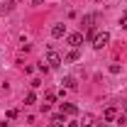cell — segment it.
<instances>
[{"label":"cell","mask_w":127,"mask_h":127,"mask_svg":"<svg viewBox=\"0 0 127 127\" xmlns=\"http://www.w3.org/2000/svg\"><path fill=\"white\" fill-rule=\"evenodd\" d=\"M108 42H110V34H108V32H98L95 39H93V47L95 49H103V47H108Z\"/></svg>","instance_id":"1"},{"label":"cell","mask_w":127,"mask_h":127,"mask_svg":"<svg viewBox=\"0 0 127 127\" xmlns=\"http://www.w3.org/2000/svg\"><path fill=\"white\" fill-rule=\"evenodd\" d=\"M47 64L51 66V68H56V66H61V64H64V59L56 54V51H51V49H49V54H47Z\"/></svg>","instance_id":"2"},{"label":"cell","mask_w":127,"mask_h":127,"mask_svg":"<svg viewBox=\"0 0 127 127\" xmlns=\"http://www.w3.org/2000/svg\"><path fill=\"white\" fill-rule=\"evenodd\" d=\"M66 42H68L73 49H78V47H81V42H83V34H81V32H76V34H68V39H66Z\"/></svg>","instance_id":"3"},{"label":"cell","mask_w":127,"mask_h":127,"mask_svg":"<svg viewBox=\"0 0 127 127\" xmlns=\"http://www.w3.org/2000/svg\"><path fill=\"white\" fill-rule=\"evenodd\" d=\"M64 34H66V25H64V22H56V25L51 27V37L59 39V37H64Z\"/></svg>","instance_id":"4"},{"label":"cell","mask_w":127,"mask_h":127,"mask_svg":"<svg viewBox=\"0 0 127 127\" xmlns=\"http://www.w3.org/2000/svg\"><path fill=\"white\" fill-rule=\"evenodd\" d=\"M61 112H66V115H76L78 108H76L73 103H61Z\"/></svg>","instance_id":"5"},{"label":"cell","mask_w":127,"mask_h":127,"mask_svg":"<svg viewBox=\"0 0 127 127\" xmlns=\"http://www.w3.org/2000/svg\"><path fill=\"white\" fill-rule=\"evenodd\" d=\"M103 120H105V122H112V120H117V110H115V108H108V110L103 112Z\"/></svg>","instance_id":"6"},{"label":"cell","mask_w":127,"mask_h":127,"mask_svg":"<svg viewBox=\"0 0 127 127\" xmlns=\"http://www.w3.org/2000/svg\"><path fill=\"white\" fill-rule=\"evenodd\" d=\"M61 83H64V88H68V91H76V88H78L76 78H71V76H66V78H64Z\"/></svg>","instance_id":"7"},{"label":"cell","mask_w":127,"mask_h":127,"mask_svg":"<svg viewBox=\"0 0 127 127\" xmlns=\"http://www.w3.org/2000/svg\"><path fill=\"white\" fill-rule=\"evenodd\" d=\"M95 20H98V15H95V12H91V15H86L83 20H81V25H83V27H93Z\"/></svg>","instance_id":"8"},{"label":"cell","mask_w":127,"mask_h":127,"mask_svg":"<svg viewBox=\"0 0 127 127\" xmlns=\"http://www.w3.org/2000/svg\"><path fill=\"white\" fill-rule=\"evenodd\" d=\"M78 59H81V51H78V49H73V51H71L64 61H66V64H73V61H78Z\"/></svg>","instance_id":"9"},{"label":"cell","mask_w":127,"mask_h":127,"mask_svg":"<svg viewBox=\"0 0 127 127\" xmlns=\"http://www.w3.org/2000/svg\"><path fill=\"white\" fill-rule=\"evenodd\" d=\"M91 125H93V115H88V112H86V115L81 117V127H91Z\"/></svg>","instance_id":"10"},{"label":"cell","mask_w":127,"mask_h":127,"mask_svg":"<svg viewBox=\"0 0 127 127\" xmlns=\"http://www.w3.org/2000/svg\"><path fill=\"white\" fill-rule=\"evenodd\" d=\"M32 103H37V95H34V93H27V98H25V105H32Z\"/></svg>","instance_id":"11"},{"label":"cell","mask_w":127,"mask_h":127,"mask_svg":"<svg viewBox=\"0 0 127 127\" xmlns=\"http://www.w3.org/2000/svg\"><path fill=\"white\" fill-rule=\"evenodd\" d=\"M51 122H54L56 127H61V125H64V115H54V120H51Z\"/></svg>","instance_id":"12"},{"label":"cell","mask_w":127,"mask_h":127,"mask_svg":"<svg viewBox=\"0 0 127 127\" xmlns=\"http://www.w3.org/2000/svg\"><path fill=\"white\" fill-rule=\"evenodd\" d=\"M44 98H47V103H54V100H56V93H54V91H49Z\"/></svg>","instance_id":"13"},{"label":"cell","mask_w":127,"mask_h":127,"mask_svg":"<svg viewBox=\"0 0 127 127\" xmlns=\"http://www.w3.org/2000/svg\"><path fill=\"white\" fill-rule=\"evenodd\" d=\"M110 73H120V64H112V66H110Z\"/></svg>","instance_id":"14"},{"label":"cell","mask_w":127,"mask_h":127,"mask_svg":"<svg viewBox=\"0 0 127 127\" xmlns=\"http://www.w3.org/2000/svg\"><path fill=\"white\" fill-rule=\"evenodd\" d=\"M68 127H81V122H68Z\"/></svg>","instance_id":"15"},{"label":"cell","mask_w":127,"mask_h":127,"mask_svg":"<svg viewBox=\"0 0 127 127\" xmlns=\"http://www.w3.org/2000/svg\"><path fill=\"white\" fill-rule=\"evenodd\" d=\"M42 2H44V0H32V5H42Z\"/></svg>","instance_id":"16"},{"label":"cell","mask_w":127,"mask_h":127,"mask_svg":"<svg viewBox=\"0 0 127 127\" xmlns=\"http://www.w3.org/2000/svg\"><path fill=\"white\" fill-rule=\"evenodd\" d=\"M95 127H108V122H98V125H95Z\"/></svg>","instance_id":"17"},{"label":"cell","mask_w":127,"mask_h":127,"mask_svg":"<svg viewBox=\"0 0 127 127\" xmlns=\"http://www.w3.org/2000/svg\"><path fill=\"white\" fill-rule=\"evenodd\" d=\"M125 110H127V100H125Z\"/></svg>","instance_id":"18"}]
</instances>
